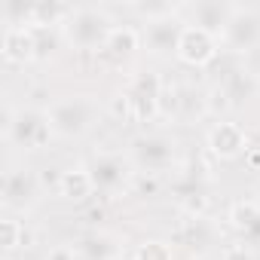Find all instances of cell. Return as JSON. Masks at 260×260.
Segmentation results:
<instances>
[{"instance_id":"cell-1","label":"cell","mask_w":260,"mask_h":260,"mask_svg":"<svg viewBox=\"0 0 260 260\" xmlns=\"http://www.w3.org/2000/svg\"><path fill=\"white\" fill-rule=\"evenodd\" d=\"M64 28V37L68 43H74L77 49H92V46H104L113 25L107 19L104 10L98 7H74L68 22L61 25Z\"/></svg>"},{"instance_id":"cell-2","label":"cell","mask_w":260,"mask_h":260,"mask_svg":"<svg viewBox=\"0 0 260 260\" xmlns=\"http://www.w3.org/2000/svg\"><path fill=\"white\" fill-rule=\"evenodd\" d=\"M46 116H49V125L55 135L71 138V135H83L89 128V122L95 116V104L83 95H64L49 104Z\"/></svg>"},{"instance_id":"cell-3","label":"cell","mask_w":260,"mask_h":260,"mask_svg":"<svg viewBox=\"0 0 260 260\" xmlns=\"http://www.w3.org/2000/svg\"><path fill=\"white\" fill-rule=\"evenodd\" d=\"M4 132H7V138H10L16 147L37 150V147H43L46 138L52 135V125H49V116H46L43 110L22 107V110H16V113H7Z\"/></svg>"},{"instance_id":"cell-4","label":"cell","mask_w":260,"mask_h":260,"mask_svg":"<svg viewBox=\"0 0 260 260\" xmlns=\"http://www.w3.org/2000/svg\"><path fill=\"white\" fill-rule=\"evenodd\" d=\"M132 159L135 166L147 169V172H162L175 162V141L162 132H150L132 141Z\"/></svg>"},{"instance_id":"cell-5","label":"cell","mask_w":260,"mask_h":260,"mask_svg":"<svg viewBox=\"0 0 260 260\" xmlns=\"http://www.w3.org/2000/svg\"><path fill=\"white\" fill-rule=\"evenodd\" d=\"M86 169L92 175L95 190H101V193H119L125 187V181H128V162H125V156L110 153V150L95 153Z\"/></svg>"},{"instance_id":"cell-6","label":"cell","mask_w":260,"mask_h":260,"mask_svg":"<svg viewBox=\"0 0 260 260\" xmlns=\"http://www.w3.org/2000/svg\"><path fill=\"white\" fill-rule=\"evenodd\" d=\"M220 40L226 49L233 52H248L260 43V16L254 10H242L236 7L233 19L226 22V28L220 31Z\"/></svg>"},{"instance_id":"cell-7","label":"cell","mask_w":260,"mask_h":260,"mask_svg":"<svg viewBox=\"0 0 260 260\" xmlns=\"http://www.w3.org/2000/svg\"><path fill=\"white\" fill-rule=\"evenodd\" d=\"M40 196V181L31 169H13L4 178V205L13 211H25L37 202Z\"/></svg>"},{"instance_id":"cell-8","label":"cell","mask_w":260,"mask_h":260,"mask_svg":"<svg viewBox=\"0 0 260 260\" xmlns=\"http://www.w3.org/2000/svg\"><path fill=\"white\" fill-rule=\"evenodd\" d=\"M125 101L132 104L135 116L138 119H147L159 110V101H162V86H159V77L156 74H135L132 83H128V92H125Z\"/></svg>"},{"instance_id":"cell-9","label":"cell","mask_w":260,"mask_h":260,"mask_svg":"<svg viewBox=\"0 0 260 260\" xmlns=\"http://www.w3.org/2000/svg\"><path fill=\"white\" fill-rule=\"evenodd\" d=\"M217 52V37L205 28H196V25H184V34H181V43H178V55L187 61V64H205L211 61Z\"/></svg>"},{"instance_id":"cell-10","label":"cell","mask_w":260,"mask_h":260,"mask_svg":"<svg viewBox=\"0 0 260 260\" xmlns=\"http://www.w3.org/2000/svg\"><path fill=\"white\" fill-rule=\"evenodd\" d=\"M187 10H190V16H193L190 25L205 28V31H211L214 37H220V31L226 28V22H230L233 13H236L233 4H220V0H202V4H193V7H187Z\"/></svg>"},{"instance_id":"cell-11","label":"cell","mask_w":260,"mask_h":260,"mask_svg":"<svg viewBox=\"0 0 260 260\" xmlns=\"http://www.w3.org/2000/svg\"><path fill=\"white\" fill-rule=\"evenodd\" d=\"M181 34H184V25H181L175 16H169V19H156V22H147V46H150L156 55L178 52Z\"/></svg>"},{"instance_id":"cell-12","label":"cell","mask_w":260,"mask_h":260,"mask_svg":"<svg viewBox=\"0 0 260 260\" xmlns=\"http://www.w3.org/2000/svg\"><path fill=\"white\" fill-rule=\"evenodd\" d=\"M208 147L214 156L220 159H233L245 150V135H242V128L236 122H217L211 132H208Z\"/></svg>"},{"instance_id":"cell-13","label":"cell","mask_w":260,"mask_h":260,"mask_svg":"<svg viewBox=\"0 0 260 260\" xmlns=\"http://www.w3.org/2000/svg\"><path fill=\"white\" fill-rule=\"evenodd\" d=\"M37 55V31L10 25L4 31V58L7 61H28Z\"/></svg>"},{"instance_id":"cell-14","label":"cell","mask_w":260,"mask_h":260,"mask_svg":"<svg viewBox=\"0 0 260 260\" xmlns=\"http://www.w3.org/2000/svg\"><path fill=\"white\" fill-rule=\"evenodd\" d=\"M92 190H95V184H92V175H89L86 166H83V169H71V172L61 175V196H64V199L80 202V199H86Z\"/></svg>"},{"instance_id":"cell-15","label":"cell","mask_w":260,"mask_h":260,"mask_svg":"<svg viewBox=\"0 0 260 260\" xmlns=\"http://www.w3.org/2000/svg\"><path fill=\"white\" fill-rule=\"evenodd\" d=\"M220 92H223V98H230V104H242L254 95V77L245 74V71H236Z\"/></svg>"},{"instance_id":"cell-16","label":"cell","mask_w":260,"mask_h":260,"mask_svg":"<svg viewBox=\"0 0 260 260\" xmlns=\"http://www.w3.org/2000/svg\"><path fill=\"white\" fill-rule=\"evenodd\" d=\"M104 49H110L116 58L135 52L138 49V31L135 28H113L110 37H107V43H104Z\"/></svg>"},{"instance_id":"cell-17","label":"cell","mask_w":260,"mask_h":260,"mask_svg":"<svg viewBox=\"0 0 260 260\" xmlns=\"http://www.w3.org/2000/svg\"><path fill=\"white\" fill-rule=\"evenodd\" d=\"M257 217H260V202H254V199H248V202H236V205H233V211H230L233 226H236V230H242V233H245Z\"/></svg>"},{"instance_id":"cell-18","label":"cell","mask_w":260,"mask_h":260,"mask_svg":"<svg viewBox=\"0 0 260 260\" xmlns=\"http://www.w3.org/2000/svg\"><path fill=\"white\" fill-rule=\"evenodd\" d=\"M25 239H28L25 223H19V220L7 217V220H4V245H7V251H16L19 245H25Z\"/></svg>"},{"instance_id":"cell-19","label":"cell","mask_w":260,"mask_h":260,"mask_svg":"<svg viewBox=\"0 0 260 260\" xmlns=\"http://www.w3.org/2000/svg\"><path fill=\"white\" fill-rule=\"evenodd\" d=\"M135 260H172V251L162 242H147V245L138 248V257Z\"/></svg>"},{"instance_id":"cell-20","label":"cell","mask_w":260,"mask_h":260,"mask_svg":"<svg viewBox=\"0 0 260 260\" xmlns=\"http://www.w3.org/2000/svg\"><path fill=\"white\" fill-rule=\"evenodd\" d=\"M46 260H77V251H74L71 245H55V248L46 254Z\"/></svg>"},{"instance_id":"cell-21","label":"cell","mask_w":260,"mask_h":260,"mask_svg":"<svg viewBox=\"0 0 260 260\" xmlns=\"http://www.w3.org/2000/svg\"><path fill=\"white\" fill-rule=\"evenodd\" d=\"M220 260H254V254L245 248V245H233V248H226L223 251V257Z\"/></svg>"},{"instance_id":"cell-22","label":"cell","mask_w":260,"mask_h":260,"mask_svg":"<svg viewBox=\"0 0 260 260\" xmlns=\"http://www.w3.org/2000/svg\"><path fill=\"white\" fill-rule=\"evenodd\" d=\"M245 239H248V242H254V245H260V217L245 230Z\"/></svg>"},{"instance_id":"cell-23","label":"cell","mask_w":260,"mask_h":260,"mask_svg":"<svg viewBox=\"0 0 260 260\" xmlns=\"http://www.w3.org/2000/svg\"><path fill=\"white\" fill-rule=\"evenodd\" d=\"M107 260H128V257H122V254H113V257H107Z\"/></svg>"}]
</instances>
